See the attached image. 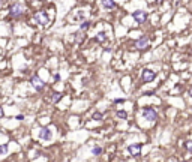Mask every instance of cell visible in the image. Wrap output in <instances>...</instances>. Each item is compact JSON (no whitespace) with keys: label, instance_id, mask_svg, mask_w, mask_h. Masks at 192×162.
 <instances>
[{"label":"cell","instance_id":"obj_12","mask_svg":"<svg viewBox=\"0 0 192 162\" xmlns=\"http://www.w3.org/2000/svg\"><path fill=\"white\" fill-rule=\"evenodd\" d=\"M89 27H90V21H87V20L84 21V20H83V21H81V24H80V30H84V32H86Z\"/></svg>","mask_w":192,"mask_h":162},{"label":"cell","instance_id":"obj_16","mask_svg":"<svg viewBox=\"0 0 192 162\" xmlns=\"http://www.w3.org/2000/svg\"><path fill=\"white\" fill-rule=\"evenodd\" d=\"M60 98H62V93H54L53 95V102H59Z\"/></svg>","mask_w":192,"mask_h":162},{"label":"cell","instance_id":"obj_15","mask_svg":"<svg viewBox=\"0 0 192 162\" xmlns=\"http://www.w3.org/2000/svg\"><path fill=\"white\" fill-rule=\"evenodd\" d=\"M8 144H3V146H0V155H6L8 153Z\"/></svg>","mask_w":192,"mask_h":162},{"label":"cell","instance_id":"obj_5","mask_svg":"<svg viewBox=\"0 0 192 162\" xmlns=\"http://www.w3.org/2000/svg\"><path fill=\"white\" fill-rule=\"evenodd\" d=\"M132 17H134V20H135L138 24H143V23L147 20V14H146L144 11H135V12L132 14Z\"/></svg>","mask_w":192,"mask_h":162},{"label":"cell","instance_id":"obj_18","mask_svg":"<svg viewBox=\"0 0 192 162\" xmlns=\"http://www.w3.org/2000/svg\"><path fill=\"white\" fill-rule=\"evenodd\" d=\"M185 147H186V150H188V152H192V141H186Z\"/></svg>","mask_w":192,"mask_h":162},{"label":"cell","instance_id":"obj_10","mask_svg":"<svg viewBox=\"0 0 192 162\" xmlns=\"http://www.w3.org/2000/svg\"><path fill=\"white\" fill-rule=\"evenodd\" d=\"M101 3H102V6H104L105 9H114L116 8L114 0H101Z\"/></svg>","mask_w":192,"mask_h":162},{"label":"cell","instance_id":"obj_6","mask_svg":"<svg viewBox=\"0 0 192 162\" xmlns=\"http://www.w3.org/2000/svg\"><path fill=\"white\" fill-rule=\"evenodd\" d=\"M30 83H32V86H33V87H35L38 92H41V90L45 87V83L41 80L38 75H33V77H32V80H30Z\"/></svg>","mask_w":192,"mask_h":162},{"label":"cell","instance_id":"obj_21","mask_svg":"<svg viewBox=\"0 0 192 162\" xmlns=\"http://www.w3.org/2000/svg\"><path fill=\"white\" fill-rule=\"evenodd\" d=\"M114 102L116 104H123V99H116Z\"/></svg>","mask_w":192,"mask_h":162},{"label":"cell","instance_id":"obj_4","mask_svg":"<svg viewBox=\"0 0 192 162\" xmlns=\"http://www.w3.org/2000/svg\"><path fill=\"white\" fill-rule=\"evenodd\" d=\"M141 78H143L144 83H152L156 78V72L152 71V69H144L143 74H141Z\"/></svg>","mask_w":192,"mask_h":162},{"label":"cell","instance_id":"obj_7","mask_svg":"<svg viewBox=\"0 0 192 162\" xmlns=\"http://www.w3.org/2000/svg\"><path fill=\"white\" fill-rule=\"evenodd\" d=\"M51 137H53V132L48 128H41V131H39V138L41 140L48 141V140H51Z\"/></svg>","mask_w":192,"mask_h":162},{"label":"cell","instance_id":"obj_1","mask_svg":"<svg viewBox=\"0 0 192 162\" xmlns=\"http://www.w3.org/2000/svg\"><path fill=\"white\" fill-rule=\"evenodd\" d=\"M24 12H26V6H24V3H21V2L14 3V5L11 6V9H9V15H11L12 18H20L21 15H24Z\"/></svg>","mask_w":192,"mask_h":162},{"label":"cell","instance_id":"obj_13","mask_svg":"<svg viewBox=\"0 0 192 162\" xmlns=\"http://www.w3.org/2000/svg\"><path fill=\"white\" fill-rule=\"evenodd\" d=\"M95 39H96V42H104V40L107 39V35H105L104 32H99V33L96 35V38H95Z\"/></svg>","mask_w":192,"mask_h":162},{"label":"cell","instance_id":"obj_14","mask_svg":"<svg viewBox=\"0 0 192 162\" xmlns=\"http://www.w3.org/2000/svg\"><path fill=\"white\" fill-rule=\"evenodd\" d=\"M92 153H93V155H96V156H98V155H101V153H102V147L95 146V147L92 149Z\"/></svg>","mask_w":192,"mask_h":162},{"label":"cell","instance_id":"obj_19","mask_svg":"<svg viewBox=\"0 0 192 162\" xmlns=\"http://www.w3.org/2000/svg\"><path fill=\"white\" fill-rule=\"evenodd\" d=\"M93 119H95V120H101V119H102V114H101V113H95V114H93Z\"/></svg>","mask_w":192,"mask_h":162},{"label":"cell","instance_id":"obj_3","mask_svg":"<svg viewBox=\"0 0 192 162\" xmlns=\"http://www.w3.org/2000/svg\"><path fill=\"white\" fill-rule=\"evenodd\" d=\"M35 20H36V23H39L41 26H47V24L50 23L48 15H47L45 11H39V12H36V14H35Z\"/></svg>","mask_w":192,"mask_h":162},{"label":"cell","instance_id":"obj_22","mask_svg":"<svg viewBox=\"0 0 192 162\" xmlns=\"http://www.w3.org/2000/svg\"><path fill=\"white\" fill-rule=\"evenodd\" d=\"M2 116H3V108L0 107V117H2Z\"/></svg>","mask_w":192,"mask_h":162},{"label":"cell","instance_id":"obj_9","mask_svg":"<svg viewBox=\"0 0 192 162\" xmlns=\"http://www.w3.org/2000/svg\"><path fill=\"white\" fill-rule=\"evenodd\" d=\"M128 152L132 155V156H140V153H141V144H131L129 147H128Z\"/></svg>","mask_w":192,"mask_h":162},{"label":"cell","instance_id":"obj_20","mask_svg":"<svg viewBox=\"0 0 192 162\" xmlns=\"http://www.w3.org/2000/svg\"><path fill=\"white\" fill-rule=\"evenodd\" d=\"M77 18L78 20H83V11H81V9L77 12Z\"/></svg>","mask_w":192,"mask_h":162},{"label":"cell","instance_id":"obj_8","mask_svg":"<svg viewBox=\"0 0 192 162\" xmlns=\"http://www.w3.org/2000/svg\"><path fill=\"white\" fill-rule=\"evenodd\" d=\"M135 47H137L138 50H146V48L149 47V38H147V36H141L140 39L135 42Z\"/></svg>","mask_w":192,"mask_h":162},{"label":"cell","instance_id":"obj_2","mask_svg":"<svg viewBox=\"0 0 192 162\" xmlns=\"http://www.w3.org/2000/svg\"><path fill=\"white\" fill-rule=\"evenodd\" d=\"M143 117L147 119L149 122H155L156 119H158V113H156V110H153V108L146 107V108L143 110Z\"/></svg>","mask_w":192,"mask_h":162},{"label":"cell","instance_id":"obj_11","mask_svg":"<svg viewBox=\"0 0 192 162\" xmlns=\"http://www.w3.org/2000/svg\"><path fill=\"white\" fill-rule=\"evenodd\" d=\"M84 38H86V32L84 30H78L77 33H75V36H74V40L75 42H81Z\"/></svg>","mask_w":192,"mask_h":162},{"label":"cell","instance_id":"obj_23","mask_svg":"<svg viewBox=\"0 0 192 162\" xmlns=\"http://www.w3.org/2000/svg\"><path fill=\"white\" fill-rule=\"evenodd\" d=\"M189 93H191V98H192V89H191V90H189Z\"/></svg>","mask_w":192,"mask_h":162},{"label":"cell","instance_id":"obj_17","mask_svg":"<svg viewBox=\"0 0 192 162\" xmlns=\"http://www.w3.org/2000/svg\"><path fill=\"white\" fill-rule=\"evenodd\" d=\"M117 117L119 119H126L128 114H126V111H117Z\"/></svg>","mask_w":192,"mask_h":162}]
</instances>
